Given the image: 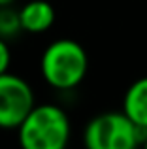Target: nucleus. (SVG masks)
<instances>
[{"label": "nucleus", "mask_w": 147, "mask_h": 149, "mask_svg": "<svg viewBox=\"0 0 147 149\" xmlns=\"http://www.w3.org/2000/svg\"><path fill=\"white\" fill-rule=\"evenodd\" d=\"M89 57L83 45L70 38L55 40L44 49L40 72L44 81L57 91H72L85 79Z\"/></svg>", "instance_id": "nucleus-1"}, {"label": "nucleus", "mask_w": 147, "mask_h": 149, "mask_svg": "<svg viewBox=\"0 0 147 149\" xmlns=\"http://www.w3.org/2000/svg\"><path fill=\"white\" fill-rule=\"evenodd\" d=\"M70 134V119L57 104H36L17 128L21 149H66Z\"/></svg>", "instance_id": "nucleus-2"}, {"label": "nucleus", "mask_w": 147, "mask_h": 149, "mask_svg": "<svg viewBox=\"0 0 147 149\" xmlns=\"http://www.w3.org/2000/svg\"><path fill=\"white\" fill-rule=\"evenodd\" d=\"M147 130L136 127L123 111H106L92 117L83 130L85 149H138Z\"/></svg>", "instance_id": "nucleus-3"}, {"label": "nucleus", "mask_w": 147, "mask_h": 149, "mask_svg": "<svg viewBox=\"0 0 147 149\" xmlns=\"http://www.w3.org/2000/svg\"><path fill=\"white\" fill-rule=\"evenodd\" d=\"M34 108V91L21 76L10 72L0 76V128L17 130Z\"/></svg>", "instance_id": "nucleus-4"}, {"label": "nucleus", "mask_w": 147, "mask_h": 149, "mask_svg": "<svg viewBox=\"0 0 147 149\" xmlns=\"http://www.w3.org/2000/svg\"><path fill=\"white\" fill-rule=\"evenodd\" d=\"M21 29L30 34H42L55 23V10L47 0H30L19 10Z\"/></svg>", "instance_id": "nucleus-5"}, {"label": "nucleus", "mask_w": 147, "mask_h": 149, "mask_svg": "<svg viewBox=\"0 0 147 149\" xmlns=\"http://www.w3.org/2000/svg\"><path fill=\"white\" fill-rule=\"evenodd\" d=\"M123 113L136 127L147 130V76L136 79L125 93Z\"/></svg>", "instance_id": "nucleus-6"}, {"label": "nucleus", "mask_w": 147, "mask_h": 149, "mask_svg": "<svg viewBox=\"0 0 147 149\" xmlns=\"http://www.w3.org/2000/svg\"><path fill=\"white\" fill-rule=\"evenodd\" d=\"M21 21H19V11L11 10V8H0V38L8 40V38L15 36L21 32Z\"/></svg>", "instance_id": "nucleus-7"}, {"label": "nucleus", "mask_w": 147, "mask_h": 149, "mask_svg": "<svg viewBox=\"0 0 147 149\" xmlns=\"http://www.w3.org/2000/svg\"><path fill=\"white\" fill-rule=\"evenodd\" d=\"M10 62H11V53H10V47H8V42L0 38V76L8 74Z\"/></svg>", "instance_id": "nucleus-8"}, {"label": "nucleus", "mask_w": 147, "mask_h": 149, "mask_svg": "<svg viewBox=\"0 0 147 149\" xmlns=\"http://www.w3.org/2000/svg\"><path fill=\"white\" fill-rule=\"evenodd\" d=\"M15 0H0V8H10Z\"/></svg>", "instance_id": "nucleus-9"}, {"label": "nucleus", "mask_w": 147, "mask_h": 149, "mask_svg": "<svg viewBox=\"0 0 147 149\" xmlns=\"http://www.w3.org/2000/svg\"><path fill=\"white\" fill-rule=\"evenodd\" d=\"M141 149H147V136H145V140H144V143H141Z\"/></svg>", "instance_id": "nucleus-10"}]
</instances>
